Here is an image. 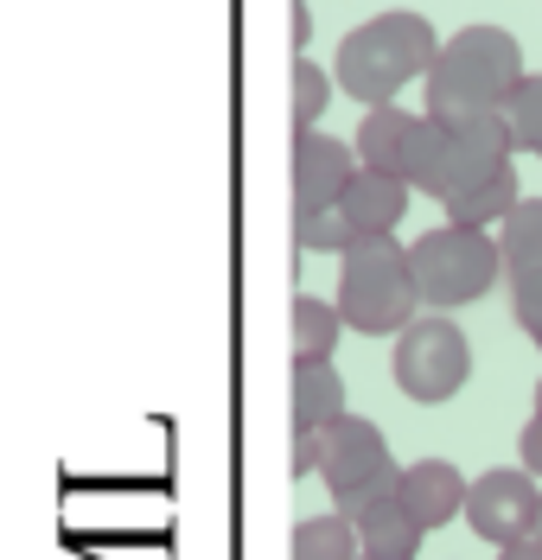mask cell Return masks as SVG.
<instances>
[{
	"instance_id": "24",
	"label": "cell",
	"mask_w": 542,
	"mask_h": 560,
	"mask_svg": "<svg viewBox=\"0 0 542 560\" xmlns=\"http://www.w3.org/2000/svg\"><path fill=\"white\" fill-rule=\"evenodd\" d=\"M498 560H542V541H537V535H523V541L498 548Z\"/></svg>"
},
{
	"instance_id": "26",
	"label": "cell",
	"mask_w": 542,
	"mask_h": 560,
	"mask_svg": "<svg viewBox=\"0 0 542 560\" xmlns=\"http://www.w3.org/2000/svg\"><path fill=\"white\" fill-rule=\"evenodd\" d=\"M537 541H542V516H537Z\"/></svg>"
},
{
	"instance_id": "21",
	"label": "cell",
	"mask_w": 542,
	"mask_h": 560,
	"mask_svg": "<svg viewBox=\"0 0 542 560\" xmlns=\"http://www.w3.org/2000/svg\"><path fill=\"white\" fill-rule=\"evenodd\" d=\"M510 313H517V325L530 331V345L542 350V275L510 280Z\"/></svg>"
},
{
	"instance_id": "14",
	"label": "cell",
	"mask_w": 542,
	"mask_h": 560,
	"mask_svg": "<svg viewBox=\"0 0 542 560\" xmlns=\"http://www.w3.org/2000/svg\"><path fill=\"white\" fill-rule=\"evenodd\" d=\"M523 205V191H517V166H505L498 178H485V185H472L460 198H447V223H472V230H498L510 210Z\"/></svg>"
},
{
	"instance_id": "27",
	"label": "cell",
	"mask_w": 542,
	"mask_h": 560,
	"mask_svg": "<svg viewBox=\"0 0 542 560\" xmlns=\"http://www.w3.org/2000/svg\"><path fill=\"white\" fill-rule=\"evenodd\" d=\"M358 560H377V555H358Z\"/></svg>"
},
{
	"instance_id": "28",
	"label": "cell",
	"mask_w": 542,
	"mask_h": 560,
	"mask_svg": "<svg viewBox=\"0 0 542 560\" xmlns=\"http://www.w3.org/2000/svg\"><path fill=\"white\" fill-rule=\"evenodd\" d=\"M537 160H542V153H537Z\"/></svg>"
},
{
	"instance_id": "25",
	"label": "cell",
	"mask_w": 542,
	"mask_h": 560,
	"mask_svg": "<svg viewBox=\"0 0 542 560\" xmlns=\"http://www.w3.org/2000/svg\"><path fill=\"white\" fill-rule=\"evenodd\" d=\"M530 415H542V376H537V408H530Z\"/></svg>"
},
{
	"instance_id": "2",
	"label": "cell",
	"mask_w": 542,
	"mask_h": 560,
	"mask_svg": "<svg viewBox=\"0 0 542 560\" xmlns=\"http://www.w3.org/2000/svg\"><path fill=\"white\" fill-rule=\"evenodd\" d=\"M434 58H440V38H434L428 20L408 13V7H390V13H377V20L345 33L338 58H332V77H338V90L351 103L377 108V103H396L408 83H422Z\"/></svg>"
},
{
	"instance_id": "22",
	"label": "cell",
	"mask_w": 542,
	"mask_h": 560,
	"mask_svg": "<svg viewBox=\"0 0 542 560\" xmlns=\"http://www.w3.org/2000/svg\"><path fill=\"white\" fill-rule=\"evenodd\" d=\"M517 453H523V465L542 478V415L523 420V433H517Z\"/></svg>"
},
{
	"instance_id": "23",
	"label": "cell",
	"mask_w": 542,
	"mask_h": 560,
	"mask_svg": "<svg viewBox=\"0 0 542 560\" xmlns=\"http://www.w3.org/2000/svg\"><path fill=\"white\" fill-rule=\"evenodd\" d=\"M307 38H313V13L307 0H293V51H307Z\"/></svg>"
},
{
	"instance_id": "13",
	"label": "cell",
	"mask_w": 542,
	"mask_h": 560,
	"mask_svg": "<svg viewBox=\"0 0 542 560\" xmlns=\"http://www.w3.org/2000/svg\"><path fill=\"white\" fill-rule=\"evenodd\" d=\"M415 121H422V115H408L402 103L364 108V121H358V166H377V173H396L402 178L408 147H415Z\"/></svg>"
},
{
	"instance_id": "5",
	"label": "cell",
	"mask_w": 542,
	"mask_h": 560,
	"mask_svg": "<svg viewBox=\"0 0 542 560\" xmlns=\"http://www.w3.org/2000/svg\"><path fill=\"white\" fill-rule=\"evenodd\" d=\"M390 376H396L402 401L440 408V401H453V395L472 383V338L447 313H422L415 325L396 331Z\"/></svg>"
},
{
	"instance_id": "16",
	"label": "cell",
	"mask_w": 542,
	"mask_h": 560,
	"mask_svg": "<svg viewBox=\"0 0 542 560\" xmlns=\"http://www.w3.org/2000/svg\"><path fill=\"white\" fill-rule=\"evenodd\" d=\"M498 248H505V280L542 275V198H523L498 223Z\"/></svg>"
},
{
	"instance_id": "20",
	"label": "cell",
	"mask_w": 542,
	"mask_h": 560,
	"mask_svg": "<svg viewBox=\"0 0 542 560\" xmlns=\"http://www.w3.org/2000/svg\"><path fill=\"white\" fill-rule=\"evenodd\" d=\"M332 70H320L307 51L293 58V90H288V115H293V128H320V115H325V103H332Z\"/></svg>"
},
{
	"instance_id": "7",
	"label": "cell",
	"mask_w": 542,
	"mask_h": 560,
	"mask_svg": "<svg viewBox=\"0 0 542 560\" xmlns=\"http://www.w3.org/2000/svg\"><path fill=\"white\" fill-rule=\"evenodd\" d=\"M537 516H542V478L517 458V465H492L478 471L466 490V523L472 535H485L492 548H510L523 535H537Z\"/></svg>"
},
{
	"instance_id": "6",
	"label": "cell",
	"mask_w": 542,
	"mask_h": 560,
	"mask_svg": "<svg viewBox=\"0 0 542 560\" xmlns=\"http://www.w3.org/2000/svg\"><path fill=\"white\" fill-rule=\"evenodd\" d=\"M320 485L332 490V510L358 516L364 503L390 497L402 485V465L383 440V427L364 415H345L325 427V446H320Z\"/></svg>"
},
{
	"instance_id": "3",
	"label": "cell",
	"mask_w": 542,
	"mask_h": 560,
	"mask_svg": "<svg viewBox=\"0 0 542 560\" xmlns=\"http://www.w3.org/2000/svg\"><path fill=\"white\" fill-rule=\"evenodd\" d=\"M338 313L358 338H396L402 325L422 318L415 261L396 243V230H377L338 255Z\"/></svg>"
},
{
	"instance_id": "11",
	"label": "cell",
	"mask_w": 542,
	"mask_h": 560,
	"mask_svg": "<svg viewBox=\"0 0 542 560\" xmlns=\"http://www.w3.org/2000/svg\"><path fill=\"white\" fill-rule=\"evenodd\" d=\"M408 178H396V173H377V166H358L351 173V185H345V217L358 223V236H377V230H396L402 217H408Z\"/></svg>"
},
{
	"instance_id": "15",
	"label": "cell",
	"mask_w": 542,
	"mask_h": 560,
	"mask_svg": "<svg viewBox=\"0 0 542 560\" xmlns=\"http://www.w3.org/2000/svg\"><path fill=\"white\" fill-rule=\"evenodd\" d=\"M358 523L345 510H325V516H300L293 523V555L288 560H358Z\"/></svg>"
},
{
	"instance_id": "9",
	"label": "cell",
	"mask_w": 542,
	"mask_h": 560,
	"mask_svg": "<svg viewBox=\"0 0 542 560\" xmlns=\"http://www.w3.org/2000/svg\"><path fill=\"white\" fill-rule=\"evenodd\" d=\"M358 173V147L320 135V128H293V153H288V178H293V217L300 210H325L345 198V185Z\"/></svg>"
},
{
	"instance_id": "12",
	"label": "cell",
	"mask_w": 542,
	"mask_h": 560,
	"mask_svg": "<svg viewBox=\"0 0 542 560\" xmlns=\"http://www.w3.org/2000/svg\"><path fill=\"white\" fill-rule=\"evenodd\" d=\"M351 523H358V548L364 555H377V560H415L422 555V541H428V528L408 516V503H402L396 490L377 497V503H364Z\"/></svg>"
},
{
	"instance_id": "19",
	"label": "cell",
	"mask_w": 542,
	"mask_h": 560,
	"mask_svg": "<svg viewBox=\"0 0 542 560\" xmlns=\"http://www.w3.org/2000/svg\"><path fill=\"white\" fill-rule=\"evenodd\" d=\"M351 243H358V223L345 217V205L300 210L293 217V248H307V255H345Z\"/></svg>"
},
{
	"instance_id": "18",
	"label": "cell",
	"mask_w": 542,
	"mask_h": 560,
	"mask_svg": "<svg viewBox=\"0 0 542 560\" xmlns=\"http://www.w3.org/2000/svg\"><path fill=\"white\" fill-rule=\"evenodd\" d=\"M505 135H510V147L517 153H542V77L537 70H523L517 77V90L505 96Z\"/></svg>"
},
{
	"instance_id": "10",
	"label": "cell",
	"mask_w": 542,
	"mask_h": 560,
	"mask_svg": "<svg viewBox=\"0 0 542 560\" xmlns=\"http://www.w3.org/2000/svg\"><path fill=\"white\" fill-rule=\"evenodd\" d=\"M466 490H472V478H460V465H447V458H415V465H402L396 497L408 503V516L434 535V528H447L453 516H466Z\"/></svg>"
},
{
	"instance_id": "4",
	"label": "cell",
	"mask_w": 542,
	"mask_h": 560,
	"mask_svg": "<svg viewBox=\"0 0 542 560\" xmlns=\"http://www.w3.org/2000/svg\"><path fill=\"white\" fill-rule=\"evenodd\" d=\"M408 261H415V287H422V306L428 313L472 306V300H485L505 280L498 230H472V223H440L428 236H415L408 243Z\"/></svg>"
},
{
	"instance_id": "1",
	"label": "cell",
	"mask_w": 542,
	"mask_h": 560,
	"mask_svg": "<svg viewBox=\"0 0 542 560\" xmlns=\"http://www.w3.org/2000/svg\"><path fill=\"white\" fill-rule=\"evenodd\" d=\"M523 77V45L505 26H460L453 38H440V58L422 77V108L434 121L460 128L478 115H498L505 96Z\"/></svg>"
},
{
	"instance_id": "8",
	"label": "cell",
	"mask_w": 542,
	"mask_h": 560,
	"mask_svg": "<svg viewBox=\"0 0 542 560\" xmlns=\"http://www.w3.org/2000/svg\"><path fill=\"white\" fill-rule=\"evenodd\" d=\"M345 376L332 370V357H293V395H288V427H293V478H320V446L325 427L345 420Z\"/></svg>"
},
{
	"instance_id": "17",
	"label": "cell",
	"mask_w": 542,
	"mask_h": 560,
	"mask_svg": "<svg viewBox=\"0 0 542 560\" xmlns=\"http://www.w3.org/2000/svg\"><path fill=\"white\" fill-rule=\"evenodd\" d=\"M345 331H351V325H345V313H338V300L293 293V357H332Z\"/></svg>"
}]
</instances>
